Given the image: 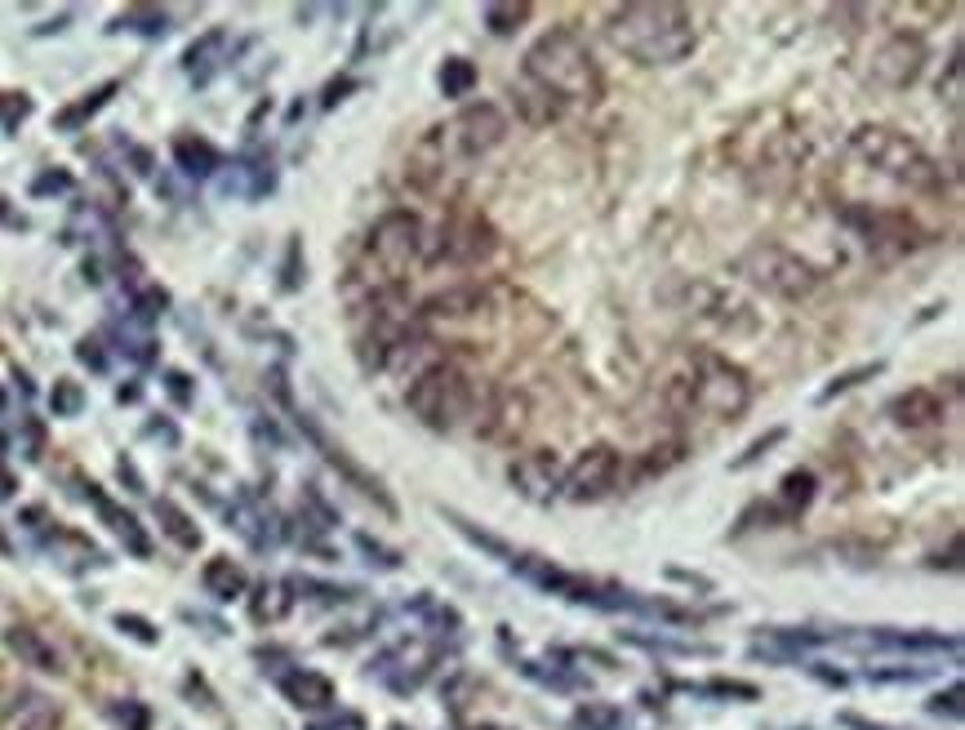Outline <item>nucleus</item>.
Returning <instances> with one entry per match:
<instances>
[{"label": "nucleus", "instance_id": "1", "mask_svg": "<svg viewBox=\"0 0 965 730\" xmlns=\"http://www.w3.org/2000/svg\"><path fill=\"white\" fill-rule=\"evenodd\" d=\"M503 139H507L503 108H494V102H468V108H459L450 121L432 126L414 143V152L405 161V174H409V183L418 192L441 196L454 178L468 174L472 161L494 152Z\"/></svg>", "mask_w": 965, "mask_h": 730}, {"label": "nucleus", "instance_id": "2", "mask_svg": "<svg viewBox=\"0 0 965 730\" xmlns=\"http://www.w3.org/2000/svg\"><path fill=\"white\" fill-rule=\"evenodd\" d=\"M659 401L677 420H738L753 405V379L712 348H690L659 383Z\"/></svg>", "mask_w": 965, "mask_h": 730}, {"label": "nucleus", "instance_id": "3", "mask_svg": "<svg viewBox=\"0 0 965 730\" xmlns=\"http://www.w3.org/2000/svg\"><path fill=\"white\" fill-rule=\"evenodd\" d=\"M605 41L640 63V67H672L681 58L694 54L699 45V28L694 14L686 6H672V0H659V6H618L605 14Z\"/></svg>", "mask_w": 965, "mask_h": 730}, {"label": "nucleus", "instance_id": "4", "mask_svg": "<svg viewBox=\"0 0 965 730\" xmlns=\"http://www.w3.org/2000/svg\"><path fill=\"white\" fill-rule=\"evenodd\" d=\"M525 80L552 94L561 108H596L605 98V76L574 28H552L525 50Z\"/></svg>", "mask_w": 965, "mask_h": 730}, {"label": "nucleus", "instance_id": "5", "mask_svg": "<svg viewBox=\"0 0 965 730\" xmlns=\"http://www.w3.org/2000/svg\"><path fill=\"white\" fill-rule=\"evenodd\" d=\"M845 148H849V156L859 165H868L873 174H881V178H890V183H899V187H908L917 196H939L943 192V165L917 139H908V134H899L890 126H859V130H849Z\"/></svg>", "mask_w": 965, "mask_h": 730}, {"label": "nucleus", "instance_id": "6", "mask_svg": "<svg viewBox=\"0 0 965 730\" xmlns=\"http://www.w3.org/2000/svg\"><path fill=\"white\" fill-rule=\"evenodd\" d=\"M405 405L409 414L432 428V433H459L472 424V405H476V383L468 370H459L454 361H437L427 366L409 388H405Z\"/></svg>", "mask_w": 965, "mask_h": 730}, {"label": "nucleus", "instance_id": "7", "mask_svg": "<svg viewBox=\"0 0 965 730\" xmlns=\"http://www.w3.org/2000/svg\"><path fill=\"white\" fill-rule=\"evenodd\" d=\"M734 276H743L753 290H766V294H775V298H788V303L810 298V294L823 285V276H819V268H814L810 259H801L797 250L775 246V241L747 246V250L734 259Z\"/></svg>", "mask_w": 965, "mask_h": 730}, {"label": "nucleus", "instance_id": "8", "mask_svg": "<svg viewBox=\"0 0 965 730\" xmlns=\"http://www.w3.org/2000/svg\"><path fill=\"white\" fill-rule=\"evenodd\" d=\"M498 250V232L490 228L485 215L472 210H450V219H441L437 232H423V263L427 268H476Z\"/></svg>", "mask_w": 965, "mask_h": 730}, {"label": "nucleus", "instance_id": "9", "mask_svg": "<svg viewBox=\"0 0 965 730\" xmlns=\"http://www.w3.org/2000/svg\"><path fill=\"white\" fill-rule=\"evenodd\" d=\"M423 219L409 210H387L365 237V263L379 281H401L414 263H423Z\"/></svg>", "mask_w": 965, "mask_h": 730}, {"label": "nucleus", "instance_id": "10", "mask_svg": "<svg viewBox=\"0 0 965 730\" xmlns=\"http://www.w3.org/2000/svg\"><path fill=\"white\" fill-rule=\"evenodd\" d=\"M841 224L859 237L873 254L881 259H899V254H912L925 246L921 228L903 215V210H877V205H845L841 210Z\"/></svg>", "mask_w": 965, "mask_h": 730}, {"label": "nucleus", "instance_id": "11", "mask_svg": "<svg viewBox=\"0 0 965 730\" xmlns=\"http://www.w3.org/2000/svg\"><path fill=\"white\" fill-rule=\"evenodd\" d=\"M623 481V455L614 446H588L574 468H566L561 477V499L566 503H601L618 490Z\"/></svg>", "mask_w": 965, "mask_h": 730}, {"label": "nucleus", "instance_id": "12", "mask_svg": "<svg viewBox=\"0 0 965 730\" xmlns=\"http://www.w3.org/2000/svg\"><path fill=\"white\" fill-rule=\"evenodd\" d=\"M529 424V401L516 388H476L472 433L485 442H516Z\"/></svg>", "mask_w": 965, "mask_h": 730}, {"label": "nucleus", "instance_id": "13", "mask_svg": "<svg viewBox=\"0 0 965 730\" xmlns=\"http://www.w3.org/2000/svg\"><path fill=\"white\" fill-rule=\"evenodd\" d=\"M921 72H925V41L912 32H895L868 54V85L877 89H890V94L908 89L917 85Z\"/></svg>", "mask_w": 965, "mask_h": 730}, {"label": "nucleus", "instance_id": "14", "mask_svg": "<svg viewBox=\"0 0 965 730\" xmlns=\"http://www.w3.org/2000/svg\"><path fill=\"white\" fill-rule=\"evenodd\" d=\"M418 326L432 335L437 326H468V322H481L490 312V294L481 285H450L432 298H423L418 307Z\"/></svg>", "mask_w": 965, "mask_h": 730}, {"label": "nucleus", "instance_id": "15", "mask_svg": "<svg viewBox=\"0 0 965 730\" xmlns=\"http://www.w3.org/2000/svg\"><path fill=\"white\" fill-rule=\"evenodd\" d=\"M690 307H694V317H699V322H708V326H716V330H730V335L757 330L753 303L738 298V294L725 290V285H712V281L694 285V290H690Z\"/></svg>", "mask_w": 965, "mask_h": 730}, {"label": "nucleus", "instance_id": "16", "mask_svg": "<svg viewBox=\"0 0 965 730\" xmlns=\"http://www.w3.org/2000/svg\"><path fill=\"white\" fill-rule=\"evenodd\" d=\"M561 477H566V468H561L557 450H529V455H520V459L507 468L512 490H516L520 499H529V503H552V499H561Z\"/></svg>", "mask_w": 965, "mask_h": 730}, {"label": "nucleus", "instance_id": "17", "mask_svg": "<svg viewBox=\"0 0 965 730\" xmlns=\"http://www.w3.org/2000/svg\"><path fill=\"white\" fill-rule=\"evenodd\" d=\"M512 575L529 579L534 588H544V592H552V597L579 601V606H605V597H601L596 584H588V579H579V575H570V570L544 562V557H529V553H525V557H512Z\"/></svg>", "mask_w": 965, "mask_h": 730}, {"label": "nucleus", "instance_id": "18", "mask_svg": "<svg viewBox=\"0 0 965 730\" xmlns=\"http://www.w3.org/2000/svg\"><path fill=\"white\" fill-rule=\"evenodd\" d=\"M58 726H63V708L54 695L14 690L0 704V730H58Z\"/></svg>", "mask_w": 965, "mask_h": 730}, {"label": "nucleus", "instance_id": "19", "mask_svg": "<svg viewBox=\"0 0 965 730\" xmlns=\"http://www.w3.org/2000/svg\"><path fill=\"white\" fill-rule=\"evenodd\" d=\"M6 651H10L23 668H32V673H45V677H63V673H67L63 651H58L41 629H32V623H14V629H6Z\"/></svg>", "mask_w": 965, "mask_h": 730}, {"label": "nucleus", "instance_id": "20", "mask_svg": "<svg viewBox=\"0 0 965 730\" xmlns=\"http://www.w3.org/2000/svg\"><path fill=\"white\" fill-rule=\"evenodd\" d=\"M298 428H303V433L316 442V450L326 455V459H330V464H335V468H339V472H343V477H348V481H352V486H357L365 499H374V503H379L387 516H396V503H392V494L383 490V481H379V477H370L361 464H352V459H348V455H343V450H339V446H335L326 433L316 428V420H307V414H298Z\"/></svg>", "mask_w": 965, "mask_h": 730}, {"label": "nucleus", "instance_id": "21", "mask_svg": "<svg viewBox=\"0 0 965 730\" xmlns=\"http://www.w3.org/2000/svg\"><path fill=\"white\" fill-rule=\"evenodd\" d=\"M281 695L298 712H330L335 708V682L326 673H311V668H289L281 677Z\"/></svg>", "mask_w": 965, "mask_h": 730}, {"label": "nucleus", "instance_id": "22", "mask_svg": "<svg viewBox=\"0 0 965 730\" xmlns=\"http://www.w3.org/2000/svg\"><path fill=\"white\" fill-rule=\"evenodd\" d=\"M890 420L899 428H934L943 420V396L934 388H908L890 401Z\"/></svg>", "mask_w": 965, "mask_h": 730}, {"label": "nucleus", "instance_id": "23", "mask_svg": "<svg viewBox=\"0 0 965 730\" xmlns=\"http://www.w3.org/2000/svg\"><path fill=\"white\" fill-rule=\"evenodd\" d=\"M89 503L98 508V516L107 521V526H112V535H117V540H121V544H125L134 557H152V540L143 535V526L134 521V512H125L121 503H112V499H107L98 486H89Z\"/></svg>", "mask_w": 965, "mask_h": 730}, {"label": "nucleus", "instance_id": "24", "mask_svg": "<svg viewBox=\"0 0 965 730\" xmlns=\"http://www.w3.org/2000/svg\"><path fill=\"white\" fill-rule=\"evenodd\" d=\"M174 165L187 178H209L213 170L223 165V156H219V148H213L209 139H200V134H178L174 139Z\"/></svg>", "mask_w": 965, "mask_h": 730}, {"label": "nucleus", "instance_id": "25", "mask_svg": "<svg viewBox=\"0 0 965 730\" xmlns=\"http://www.w3.org/2000/svg\"><path fill=\"white\" fill-rule=\"evenodd\" d=\"M200 584H205V592H209L213 601H237V597H245V588H250L245 570H241L232 557H213V562H205Z\"/></svg>", "mask_w": 965, "mask_h": 730}, {"label": "nucleus", "instance_id": "26", "mask_svg": "<svg viewBox=\"0 0 965 730\" xmlns=\"http://www.w3.org/2000/svg\"><path fill=\"white\" fill-rule=\"evenodd\" d=\"M294 610V597H289V584H276V579H263L250 597V619L263 623V629H272V623H281L285 614Z\"/></svg>", "mask_w": 965, "mask_h": 730}, {"label": "nucleus", "instance_id": "27", "mask_svg": "<svg viewBox=\"0 0 965 730\" xmlns=\"http://www.w3.org/2000/svg\"><path fill=\"white\" fill-rule=\"evenodd\" d=\"M152 508H156L161 531H165V535H169L178 548H187V553H196V548H200V526H196V521H191V516H187V512H183L174 499H156Z\"/></svg>", "mask_w": 965, "mask_h": 730}, {"label": "nucleus", "instance_id": "28", "mask_svg": "<svg viewBox=\"0 0 965 730\" xmlns=\"http://www.w3.org/2000/svg\"><path fill=\"white\" fill-rule=\"evenodd\" d=\"M516 112L529 121V126H552L566 108L552 98V94H544L539 85H529V80H520V89H516Z\"/></svg>", "mask_w": 965, "mask_h": 730}, {"label": "nucleus", "instance_id": "29", "mask_svg": "<svg viewBox=\"0 0 965 730\" xmlns=\"http://www.w3.org/2000/svg\"><path fill=\"white\" fill-rule=\"evenodd\" d=\"M117 89H121L117 80H107V85H98V89H89V94H85L80 102H72V108H63V112L54 117V126H58V130H80V126H85V121H89L94 112H102V108H107V102H112V98H117Z\"/></svg>", "mask_w": 965, "mask_h": 730}, {"label": "nucleus", "instance_id": "30", "mask_svg": "<svg viewBox=\"0 0 965 730\" xmlns=\"http://www.w3.org/2000/svg\"><path fill=\"white\" fill-rule=\"evenodd\" d=\"M223 45H228V32L223 28H213V32H205L200 41H191L187 50H183V67L196 76V80H205L209 76V67L219 63V54H223Z\"/></svg>", "mask_w": 965, "mask_h": 730}, {"label": "nucleus", "instance_id": "31", "mask_svg": "<svg viewBox=\"0 0 965 730\" xmlns=\"http://www.w3.org/2000/svg\"><path fill=\"white\" fill-rule=\"evenodd\" d=\"M814 490H819V477L810 468H792L783 481H779V503L788 516H801L810 503H814Z\"/></svg>", "mask_w": 965, "mask_h": 730}, {"label": "nucleus", "instance_id": "32", "mask_svg": "<svg viewBox=\"0 0 965 730\" xmlns=\"http://www.w3.org/2000/svg\"><path fill=\"white\" fill-rule=\"evenodd\" d=\"M529 14H534V6H525V0H507V6H485V28H490L494 36H512V32H520V28L529 23Z\"/></svg>", "mask_w": 965, "mask_h": 730}, {"label": "nucleus", "instance_id": "33", "mask_svg": "<svg viewBox=\"0 0 965 730\" xmlns=\"http://www.w3.org/2000/svg\"><path fill=\"white\" fill-rule=\"evenodd\" d=\"M476 89V63L468 58H446L441 63V94L446 98H468Z\"/></svg>", "mask_w": 965, "mask_h": 730}, {"label": "nucleus", "instance_id": "34", "mask_svg": "<svg viewBox=\"0 0 965 730\" xmlns=\"http://www.w3.org/2000/svg\"><path fill=\"white\" fill-rule=\"evenodd\" d=\"M886 370V361H864V366H854V370H845V374H836L823 392H819V401L827 405V401H836V396H845V392H854L859 383H868V379H877Z\"/></svg>", "mask_w": 965, "mask_h": 730}, {"label": "nucleus", "instance_id": "35", "mask_svg": "<svg viewBox=\"0 0 965 730\" xmlns=\"http://www.w3.org/2000/svg\"><path fill=\"white\" fill-rule=\"evenodd\" d=\"M50 410L58 414V420H76V414L85 410V388L72 383V379H58L54 392H50Z\"/></svg>", "mask_w": 965, "mask_h": 730}, {"label": "nucleus", "instance_id": "36", "mask_svg": "<svg viewBox=\"0 0 965 730\" xmlns=\"http://www.w3.org/2000/svg\"><path fill=\"white\" fill-rule=\"evenodd\" d=\"M939 98L947 102L952 112H961V98H965V67H961V50L947 58L943 67V80H939Z\"/></svg>", "mask_w": 965, "mask_h": 730}, {"label": "nucleus", "instance_id": "37", "mask_svg": "<svg viewBox=\"0 0 965 730\" xmlns=\"http://www.w3.org/2000/svg\"><path fill=\"white\" fill-rule=\"evenodd\" d=\"M112 623H117V629H121L130 642H139V646H156V642H161V629H156L152 619H143V614H130V610H125V614H117Z\"/></svg>", "mask_w": 965, "mask_h": 730}, {"label": "nucleus", "instance_id": "38", "mask_svg": "<svg viewBox=\"0 0 965 730\" xmlns=\"http://www.w3.org/2000/svg\"><path fill=\"white\" fill-rule=\"evenodd\" d=\"M143 32V36H161L165 28H169V19L161 14V10H134V14H125V19H117L112 23V32Z\"/></svg>", "mask_w": 965, "mask_h": 730}, {"label": "nucleus", "instance_id": "39", "mask_svg": "<svg viewBox=\"0 0 965 730\" xmlns=\"http://www.w3.org/2000/svg\"><path fill=\"white\" fill-rule=\"evenodd\" d=\"M618 726V708L610 704H583L574 712V730H614Z\"/></svg>", "mask_w": 965, "mask_h": 730}, {"label": "nucleus", "instance_id": "40", "mask_svg": "<svg viewBox=\"0 0 965 730\" xmlns=\"http://www.w3.org/2000/svg\"><path fill=\"white\" fill-rule=\"evenodd\" d=\"M112 721L125 726V730H152V712H147V704H139V699L112 704Z\"/></svg>", "mask_w": 965, "mask_h": 730}, {"label": "nucleus", "instance_id": "41", "mask_svg": "<svg viewBox=\"0 0 965 730\" xmlns=\"http://www.w3.org/2000/svg\"><path fill=\"white\" fill-rule=\"evenodd\" d=\"M650 455H655V459H646V464L636 468V481L659 477V472H668L672 464H681V459H686V450H681V446H664V450H650Z\"/></svg>", "mask_w": 965, "mask_h": 730}, {"label": "nucleus", "instance_id": "42", "mask_svg": "<svg viewBox=\"0 0 965 730\" xmlns=\"http://www.w3.org/2000/svg\"><path fill=\"white\" fill-rule=\"evenodd\" d=\"M28 112H32V98H28V94H0V126H6V130H14Z\"/></svg>", "mask_w": 965, "mask_h": 730}, {"label": "nucleus", "instance_id": "43", "mask_svg": "<svg viewBox=\"0 0 965 730\" xmlns=\"http://www.w3.org/2000/svg\"><path fill=\"white\" fill-rule=\"evenodd\" d=\"M783 437H788L783 428H775V433H766V437H757V442H753V446H747V450H743V455H738V459H734L730 468H747V464H757V459H761V455H770V450H775V446H779Z\"/></svg>", "mask_w": 965, "mask_h": 730}, {"label": "nucleus", "instance_id": "44", "mask_svg": "<svg viewBox=\"0 0 965 730\" xmlns=\"http://www.w3.org/2000/svg\"><path fill=\"white\" fill-rule=\"evenodd\" d=\"M450 521H454V526H459V531H463V535H468L472 544H481L485 553H494V557H507V548H503V544H498L494 535H485V531H476V526H472V521H463L459 512H450Z\"/></svg>", "mask_w": 965, "mask_h": 730}, {"label": "nucleus", "instance_id": "45", "mask_svg": "<svg viewBox=\"0 0 965 730\" xmlns=\"http://www.w3.org/2000/svg\"><path fill=\"white\" fill-rule=\"evenodd\" d=\"M357 548H361L365 557H374L370 566H383V570H396V566H401V557H396L392 548H383L379 540H370V535H357Z\"/></svg>", "mask_w": 965, "mask_h": 730}, {"label": "nucleus", "instance_id": "46", "mask_svg": "<svg viewBox=\"0 0 965 730\" xmlns=\"http://www.w3.org/2000/svg\"><path fill=\"white\" fill-rule=\"evenodd\" d=\"M298 592H316V601H352L357 588H335V584H311V579H298L294 584Z\"/></svg>", "mask_w": 965, "mask_h": 730}, {"label": "nucleus", "instance_id": "47", "mask_svg": "<svg viewBox=\"0 0 965 730\" xmlns=\"http://www.w3.org/2000/svg\"><path fill=\"white\" fill-rule=\"evenodd\" d=\"M67 187H72V174H67V170H54V174L32 178V196H54V192H67Z\"/></svg>", "mask_w": 965, "mask_h": 730}, {"label": "nucleus", "instance_id": "48", "mask_svg": "<svg viewBox=\"0 0 965 730\" xmlns=\"http://www.w3.org/2000/svg\"><path fill=\"white\" fill-rule=\"evenodd\" d=\"M165 392H169L178 405H191V379H187L183 370H169V374H165Z\"/></svg>", "mask_w": 965, "mask_h": 730}, {"label": "nucleus", "instance_id": "49", "mask_svg": "<svg viewBox=\"0 0 965 730\" xmlns=\"http://www.w3.org/2000/svg\"><path fill=\"white\" fill-rule=\"evenodd\" d=\"M925 668H868V682H921Z\"/></svg>", "mask_w": 965, "mask_h": 730}, {"label": "nucleus", "instance_id": "50", "mask_svg": "<svg viewBox=\"0 0 965 730\" xmlns=\"http://www.w3.org/2000/svg\"><path fill=\"white\" fill-rule=\"evenodd\" d=\"M930 712H939V717H943V712H947V717H961V686H952L947 695H934V699H930Z\"/></svg>", "mask_w": 965, "mask_h": 730}, {"label": "nucleus", "instance_id": "51", "mask_svg": "<svg viewBox=\"0 0 965 730\" xmlns=\"http://www.w3.org/2000/svg\"><path fill=\"white\" fill-rule=\"evenodd\" d=\"M76 357H80V361H85L89 370H107V357L98 352V344H94V339H85V344L76 348Z\"/></svg>", "mask_w": 965, "mask_h": 730}, {"label": "nucleus", "instance_id": "52", "mask_svg": "<svg viewBox=\"0 0 965 730\" xmlns=\"http://www.w3.org/2000/svg\"><path fill=\"white\" fill-rule=\"evenodd\" d=\"M712 690L716 695H738V699H757V686H743V682H716Z\"/></svg>", "mask_w": 965, "mask_h": 730}, {"label": "nucleus", "instance_id": "53", "mask_svg": "<svg viewBox=\"0 0 965 730\" xmlns=\"http://www.w3.org/2000/svg\"><path fill=\"white\" fill-rule=\"evenodd\" d=\"M348 89H352V80H335V85L326 89V98H320V102H326V108H335V102H339V94H348Z\"/></svg>", "mask_w": 965, "mask_h": 730}, {"label": "nucleus", "instance_id": "54", "mask_svg": "<svg viewBox=\"0 0 965 730\" xmlns=\"http://www.w3.org/2000/svg\"><path fill=\"white\" fill-rule=\"evenodd\" d=\"M6 205H10V200H0V224H10V228H28V219H23V215H10Z\"/></svg>", "mask_w": 965, "mask_h": 730}, {"label": "nucleus", "instance_id": "55", "mask_svg": "<svg viewBox=\"0 0 965 730\" xmlns=\"http://www.w3.org/2000/svg\"><path fill=\"white\" fill-rule=\"evenodd\" d=\"M10 494H14V477H10L6 468H0V499H10Z\"/></svg>", "mask_w": 965, "mask_h": 730}, {"label": "nucleus", "instance_id": "56", "mask_svg": "<svg viewBox=\"0 0 965 730\" xmlns=\"http://www.w3.org/2000/svg\"><path fill=\"white\" fill-rule=\"evenodd\" d=\"M10 695H14V690H10V673L0 668V699H10Z\"/></svg>", "mask_w": 965, "mask_h": 730}, {"label": "nucleus", "instance_id": "57", "mask_svg": "<svg viewBox=\"0 0 965 730\" xmlns=\"http://www.w3.org/2000/svg\"><path fill=\"white\" fill-rule=\"evenodd\" d=\"M0 414H6V388H0Z\"/></svg>", "mask_w": 965, "mask_h": 730}]
</instances>
